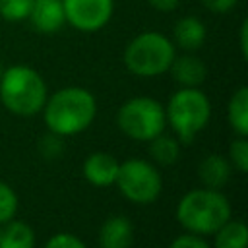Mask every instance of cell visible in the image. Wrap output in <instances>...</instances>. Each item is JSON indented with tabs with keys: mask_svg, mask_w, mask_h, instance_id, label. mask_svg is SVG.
Listing matches in <instances>:
<instances>
[{
	"mask_svg": "<svg viewBox=\"0 0 248 248\" xmlns=\"http://www.w3.org/2000/svg\"><path fill=\"white\" fill-rule=\"evenodd\" d=\"M215 248H246L248 229L242 221L229 219L215 232Z\"/></svg>",
	"mask_w": 248,
	"mask_h": 248,
	"instance_id": "e0dca14e",
	"label": "cell"
},
{
	"mask_svg": "<svg viewBox=\"0 0 248 248\" xmlns=\"http://www.w3.org/2000/svg\"><path fill=\"white\" fill-rule=\"evenodd\" d=\"M169 248H209L207 240L202 234H194V232H184L180 236H176Z\"/></svg>",
	"mask_w": 248,
	"mask_h": 248,
	"instance_id": "cb8c5ba5",
	"label": "cell"
},
{
	"mask_svg": "<svg viewBox=\"0 0 248 248\" xmlns=\"http://www.w3.org/2000/svg\"><path fill=\"white\" fill-rule=\"evenodd\" d=\"M0 101L17 116H33L46 103V83L43 76L25 64L4 68L0 78Z\"/></svg>",
	"mask_w": 248,
	"mask_h": 248,
	"instance_id": "3957f363",
	"label": "cell"
},
{
	"mask_svg": "<svg viewBox=\"0 0 248 248\" xmlns=\"http://www.w3.org/2000/svg\"><path fill=\"white\" fill-rule=\"evenodd\" d=\"M45 248H87L83 244V240H79L76 234L70 232H58L54 236H50L45 244Z\"/></svg>",
	"mask_w": 248,
	"mask_h": 248,
	"instance_id": "603a6c76",
	"label": "cell"
},
{
	"mask_svg": "<svg viewBox=\"0 0 248 248\" xmlns=\"http://www.w3.org/2000/svg\"><path fill=\"white\" fill-rule=\"evenodd\" d=\"M198 174L202 178V182L205 184V188H215L219 190L221 186H225L231 178V163L223 157V155H207L200 167H198Z\"/></svg>",
	"mask_w": 248,
	"mask_h": 248,
	"instance_id": "5bb4252c",
	"label": "cell"
},
{
	"mask_svg": "<svg viewBox=\"0 0 248 248\" xmlns=\"http://www.w3.org/2000/svg\"><path fill=\"white\" fill-rule=\"evenodd\" d=\"M149 6L157 12H163V14H169V12H174L180 4V0H147Z\"/></svg>",
	"mask_w": 248,
	"mask_h": 248,
	"instance_id": "484cf974",
	"label": "cell"
},
{
	"mask_svg": "<svg viewBox=\"0 0 248 248\" xmlns=\"http://www.w3.org/2000/svg\"><path fill=\"white\" fill-rule=\"evenodd\" d=\"M229 155H231V161H232V165L238 172L248 170V141H246V136H238L236 140L231 141Z\"/></svg>",
	"mask_w": 248,
	"mask_h": 248,
	"instance_id": "44dd1931",
	"label": "cell"
},
{
	"mask_svg": "<svg viewBox=\"0 0 248 248\" xmlns=\"http://www.w3.org/2000/svg\"><path fill=\"white\" fill-rule=\"evenodd\" d=\"M167 122L182 143H190L211 118V103L200 87H180L165 107Z\"/></svg>",
	"mask_w": 248,
	"mask_h": 248,
	"instance_id": "5b68a950",
	"label": "cell"
},
{
	"mask_svg": "<svg viewBox=\"0 0 248 248\" xmlns=\"http://www.w3.org/2000/svg\"><path fill=\"white\" fill-rule=\"evenodd\" d=\"M134 242V227L128 217L114 215L108 217L99 231L101 248H130Z\"/></svg>",
	"mask_w": 248,
	"mask_h": 248,
	"instance_id": "4fadbf2b",
	"label": "cell"
},
{
	"mask_svg": "<svg viewBox=\"0 0 248 248\" xmlns=\"http://www.w3.org/2000/svg\"><path fill=\"white\" fill-rule=\"evenodd\" d=\"M211 14H229L236 8L238 0H200Z\"/></svg>",
	"mask_w": 248,
	"mask_h": 248,
	"instance_id": "d4e9b609",
	"label": "cell"
},
{
	"mask_svg": "<svg viewBox=\"0 0 248 248\" xmlns=\"http://www.w3.org/2000/svg\"><path fill=\"white\" fill-rule=\"evenodd\" d=\"M174 56V43L167 35L159 31H143L126 45L122 60L130 74L155 78L169 72Z\"/></svg>",
	"mask_w": 248,
	"mask_h": 248,
	"instance_id": "277c9868",
	"label": "cell"
},
{
	"mask_svg": "<svg viewBox=\"0 0 248 248\" xmlns=\"http://www.w3.org/2000/svg\"><path fill=\"white\" fill-rule=\"evenodd\" d=\"M2 74H4V64L0 62V78H2Z\"/></svg>",
	"mask_w": 248,
	"mask_h": 248,
	"instance_id": "83f0119b",
	"label": "cell"
},
{
	"mask_svg": "<svg viewBox=\"0 0 248 248\" xmlns=\"http://www.w3.org/2000/svg\"><path fill=\"white\" fill-rule=\"evenodd\" d=\"M169 72L172 74L174 81L182 87H200L207 78V68L202 58L196 54H182L174 56Z\"/></svg>",
	"mask_w": 248,
	"mask_h": 248,
	"instance_id": "7c38bea8",
	"label": "cell"
},
{
	"mask_svg": "<svg viewBox=\"0 0 248 248\" xmlns=\"http://www.w3.org/2000/svg\"><path fill=\"white\" fill-rule=\"evenodd\" d=\"M39 151H41V155L46 157V159H54V157H58V155L64 151L62 136L50 132L48 136L41 138V141H39Z\"/></svg>",
	"mask_w": 248,
	"mask_h": 248,
	"instance_id": "7402d4cb",
	"label": "cell"
},
{
	"mask_svg": "<svg viewBox=\"0 0 248 248\" xmlns=\"http://www.w3.org/2000/svg\"><path fill=\"white\" fill-rule=\"evenodd\" d=\"M17 211V194L10 184L0 180V225L14 219Z\"/></svg>",
	"mask_w": 248,
	"mask_h": 248,
	"instance_id": "ffe728a7",
	"label": "cell"
},
{
	"mask_svg": "<svg viewBox=\"0 0 248 248\" xmlns=\"http://www.w3.org/2000/svg\"><path fill=\"white\" fill-rule=\"evenodd\" d=\"M31 6L33 0H0V17L10 23L25 21L29 17Z\"/></svg>",
	"mask_w": 248,
	"mask_h": 248,
	"instance_id": "d6986e66",
	"label": "cell"
},
{
	"mask_svg": "<svg viewBox=\"0 0 248 248\" xmlns=\"http://www.w3.org/2000/svg\"><path fill=\"white\" fill-rule=\"evenodd\" d=\"M205 37H207L205 23H203L198 16H184V17H180V19L174 23V27H172L174 45L180 46V48L186 50V52L198 50V48L205 43Z\"/></svg>",
	"mask_w": 248,
	"mask_h": 248,
	"instance_id": "8fae6325",
	"label": "cell"
},
{
	"mask_svg": "<svg viewBox=\"0 0 248 248\" xmlns=\"http://www.w3.org/2000/svg\"><path fill=\"white\" fill-rule=\"evenodd\" d=\"M231 203L215 188H198L184 194L176 205V219L188 232L213 234L231 219Z\"/></svg>",
	"mask_w": 248,
	"mask_h": 248,
	"instance_id": "7a4b0ae2",
	"label": "cell"
},
{
	"mask_svg": "<svg viewBox=\"0 0 248 248\" xmlns=\"http://www.w3.org/2000/svg\"><path fill=\"white\" fill-rule=\"evenodd\" d=\"M35 232L23 221H6L0 227V248H33Z\"/></svg>",
	"mask_w": 248,
	"mask_h": 248,
	"instance_id": "9a60e30c",
	"label": "cell"
},
{
	"mask_svg": "<svg viewBox=\"0 0 248 248\" xmlns=\"http://www.w3.org/2000/svg\"><path fill=\"white\" fill-rule=\"evenodd\" d=\"M35 31L43 35H52L66 25V16L62 0H33L29 17Z\"/></svg>",
	"mask_w": 248,
	"mask_h": 248,
	"instance_id": "9c48e42d",
	"label": "cell"
},
{
	"mask_svg": "<svg viewBox=\"0 0 248 248\" xmlns=\"http://www.w3.org/2000/svg\"><path fill=\"white\" fill-rule=\"evenodd\" d=\"M120 163L105 151H95L83 161V176L89 184L97 188H105L116 182Z\"/></svg>",
	"mask_w": 248,
	"mask_h": 248,
	"instance_id": "30bf717a",
	"label": "cell"
},
{
	"mask_svg": "<svg viewBox=\"0 0 248 248\" xmlns=\"http://www.w3.org/2000/svg\"><path fill=\"white\" fill-rule=\"evenodd\" d=\"M238 45H240V54L246 60L248 58V19H242L240 31H238Z\"/></svg>",
	"mask_w": 248,
	"mask_h": 248,
	"instance_id": "4316f807",
	"label": "cell"
},
{
	"mask_svg": "<svg viewBox=\"0 0 248 248\" xmlns=\"http://www.w3.org/2000/svg\"><path fill=\"white\" fill-rule=\"evenodd\" d=\"M149 153H151V157L157 163H161V165H172V163H176V159L180 155V145H178L176 138L165 136L161 132L159 136H155L153 140H149Z\"/></svg>",
	"mask_w": 248,
	"mask_h": 248,
	"instance_id": "ac0fdd59",
	"label": "cell"
},
{
	"mask_svg": "<svg viewBox=\"0 0 248 248\" xmlns=\"http://www.w3.org/2000/svg\"><path fill=\"white\" fill-rule=\"evenodd\" d=\"M66 23L81 33H95L108 25L114 0H62Z\"/></svg>",
	"mask_w": 248,
	"mask_h": 248,
	"instance_id": "ba28073f",
	"label": "cell"
},
{
	"mask_svg": "<svg viewBox=\"0 0 248 248\" xmlns=\"http://www.w3.org/2000/svg\"><path fill=\"white\" fill-rule=\"evenodd\" d=\"M114 184L126 200L141 205L153 203L163 190V178L159 170L143 159H128L120 163Z\"/></svg>",
	"mask_w": 248,
	"mask_h": 248,
	"instance_id": "52a82bcc",
	"label": "cell"
},
{
	"mask_svg": "<svg viewBox=\"0 0 248 248\" xmlns=\"http://www.w3.org/2000/svg\"><path fill=\"white\" fill-rule=\"evenodd\" d=\"M116 124L130 140L149 141L167 126L165 107L151 97H132L118 108Z\"/></svg>",
	"mask_w": 248,
	"mask_h": 248,
	"instance_id": "8992f818",
	"label": "cell"
},
{
	"mask_svg": "<svg viewBox=\"0 0 248 248\" xmlns=\"http://www.w3.org/2000/svg\"><path fill=\"white\" fill-rule=\"evenodd\" d=\"M41 112L46 128L52 134L62 138L76 136L93 124L97 114V101L89 89L70 85L46 97Z\"/></svg>",
	"mask_w": 248,
	"mask_h": 248,
	"instance_id": "6da1fadb",
	"label": "cell"
},
{
	"mask_svg": "<svg viewBox=\"0 0 248 248\" xmlns=\"http://www.w3.org/2000/svg\"><path fill=\"white\" fill-rule=\"evenodd\" d=\"M227 118L236 136H248V87L240 85L227 105Z\"/></svg>",
	"mask_w": 248,
	"mask_h": 248,
	"instance_id": "2e32d148",
	"label": "cell"
}]
</instances>
